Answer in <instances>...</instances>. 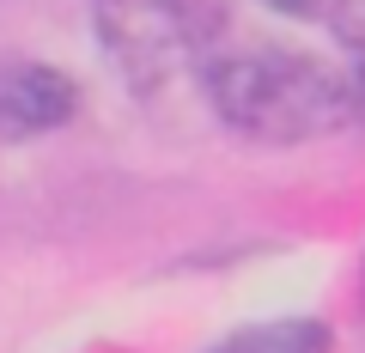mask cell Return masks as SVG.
I'll return each instance as SVG.
<instances>
[{
    "label": "cell",
    "mask_w": 365,
    "mask_h": 353,
    "mask_svg": "<svg viewBox=\"0 0 365 353\" xmlns=\"http://www.w3.org/2000/svg\"><path fill=\"white\" fill-rule=\"evenodd\" d=\"M213 116L262 146H299L353 122L347 73L292 49H237L207 67Z\"/></svg>",
    "instance_id": "6da1fadb"
},
{
    "label": "cell",
    "mask_w": 365,
    "mask_h": 353,
    "mask_svg": "<svg viewBox=\"0 0 365 353\" xmlns=\"http://www.w3.org/2000/svg\"><path fill=\"white\" fill-rule=\"evenodd\" d=\"M91 25H98L110 67L140 98L170 92L195 61V43H189L177 0H91Z\"/></svg>",
    "instance_id": "7a4b0ae2"
},
{
    "label": "cell",
    "mask_w": 365,
    "mask_h": 353,
    "mask_svg": "<svg viewBox=\"0 0 365 353\" xmlns=\"http://www.w3.org/2000/svg\"><path fill=\"white\" fill-rule=\"evenodd\" d=\"M79 86L43 61H0V140H31L73 122Z\"/></svg>",
    "instance_id": "3957f363"
},
{
    "label": "cell",
    "mask_w": 365,
    "mask_h": 353,
    "mask_svg": "<svg viewBox=\"0 0 365 353\" xmlns=\"http://www.w3.org/2000/svg\"><path fill=\"white\" fill-rule=\"evenodd\" d=\"M329 323L317 317H280V323H250L237 335H225L213 353H329Z\"/></svg>",
    "instance_id": "277c9868"
},
{
    "label": "cell",
    "mask_w": 365,
    "mask_h": 353,
    "mask_svg": "<svg viewBox=\"0 0 365 353\" xmlns=\"http://www.w3.org/2000/svg\"><path fill=\"white\" fill-rule=\"evenodd\" d=\"M329 19L353 49H365V0H329Z\"/></svg>",
    "instance_id": "5b68a950"
},
{
    "label": "cell",
    "mask_w": 365,
    "mask_h": 353,
    "mask_svg": "<svg viewBox=\"0 0 365 353\" xmlns=\"http://www.w3.org/2000/svg\"><path fill=\"white\" fill-rule=\"evenodd\" d=\"M274 13H287V19H317V13H329V0H268Z\"/></svg>",
    "instance_id": "8992f818"
},
{
    "label": "cell",
    "mask_w": 365,
    "mask_h": 353,
    "mask_svg": "<svg viewBox=\"0 0 365 353\" xmlns=\"http://www.w3.org/2000/svg\"><path fill=\"white\" fill-rule=\"evenodd\" d=\"M347 86H353V128H365V67H353Z\"/></svg>",
    "instance_id": "52a82bcc"
}]
</instances>
